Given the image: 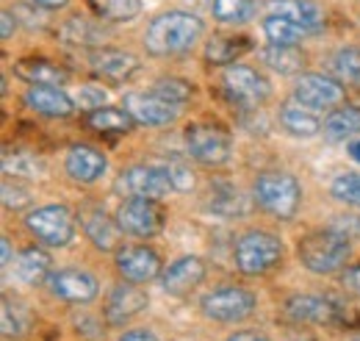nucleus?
<instances>
[{
    "label": "nucleus",
    "instance_id": "obj_1",
    "mask_svg": "<svg viewBox=\"0 0 360 341\" xmlns=\"http://www.w3.org/2000/svg\"><path fill=\"white\" fill-rule=\"evenodd\" d=\"M205 31V23L191 11H164L153 17V23L144 31V47L150 56L167 58L180 56L200 42Z\"/></svg>",
    "mask_w": 360,
    "mask_h": 341
},
{
    "label": "nucleus",
    "instance_id": "obj_2",
    "mask_svg": "<svg viewBox=\"0 0 360 341\" xmlns=\"http://www.w3.org/2000/svg\"><path fill=\"white\" fill-rule=\"evenodd\" d=\"M349 253H352L349 236L341 233L338 228L314 230V233L302 236L300 244H297V258L314 275H333V272H338L349 261Z\"/></svg>",
    "mask_w": 360,
    "mask_h": 341
},
{
    "label": "nucleus",
    "instance_id": "obj_3",
    "mask_svg": "<svg viewBox=\"0 0 360 341\" xmlns=\"http://www.w3.org/2000/svg\"><path fill=\"white\" fill-rule=\"evenodd\" d=\"M252 197L274 219H291L300 209V203H302V189H300V180L291 172L271 170L261 172L255 178Z\"/></svg>",
    "mask_w": 360,
    "mask_h": 341
},
{
    "label": "nucleus",
    "instance_id": "obj_4",
    "mask_svg": "<svg viewBox=\"0 0 360 341\" xmlns=\"http://www.w3.org/2000/svg\"><path fill=\"white\" fill-rule=\"evenodd\" d=\"M233 261L241 275H266L283 261V242L269 230H247L236 239Z\"/></svg>",
    "mask_w": 360,
    "mask_h": 341
},
{
    "label": "nucleus",
    "instance_id": "obj_5",
    "mask_svg": "<svg viewBox=\"0 0 360 341\" xmlns=\"http://www.w3.org/2000/svg\"><path fill=\"white\" fill-rule=\"evenodd\" d=\"M186 150L205 167H225L233 156V139L222 125L194 123L186 128Z\"/></svg>",
    "mask_w": 360,
    "mask_h": 341
},
{
    "label": "nucleus",
    "instance_id": "obj_6",
    "mask_svg": "<svg viewBox=\"0 0 360 341\" xmlns=\"http://www.w3.org/2000/svg\"><path fill=\"white\" fill-rule=\"evenodd\" d=\"M255 305H258V297L244 286H219L200 299L202 316L214 322H225V325L244 322L247 316L255 314Z\"/></svg>",
    "mask_w": 360,
    "mask_h": 341
},
{
    "label": "nucleus",
    "instance_id": "obj_7",
    "mask_svg": "<svg viewBox=\"0 0 360 341\" xmlns=\"http://www.w3.org/2000/svg\"><path fill=\"white\" fill-rule=\"evenodd\" d=\"M25 228L47 247H67L75 236V213L61 203L39 206L25 216Z\"/></svg>",
    "mask_w": 360,
    "mask_h": 341
},
{
    "label": "nucleus",
    "instance_id": "obj_8",
    "mask_svg": "<svg viewBox=\"0 0 360 341\" xmlns=\"http://www.w3.org/2000/svg\"><path fill=\"white\" fill-rule=\"evenodd\" d=\"M117 189L128 197H147V200H161L169 192H175L172 178L167 164H136L120 175Z\"/></svg>",
    "mask_w": 360,
    "mask_h": 341
},
{
    "label": "nucleus",
    "instance_id": "obj_9",
    "mask_svg": "<svg viewBox=\"0 0 360 341\" xmlns=\"http://www.w3.org/2000/svg\"><path fill=\"white\" fill-rule=\"evenodd\" d=\"M117 222L122 228V233L136 236V239H153L164 230V211L158 206V200H147V197H128L120 209H117Z\"/></svg>",
    "mask_w": 360,
    "mask_h": 341
},
{
    "label": "nucleus",
    "instance_id": "obj_10",
    "mask_svg": "<svg viewBox=\"0 0 360 341\" xmlns=\"http://www.w3.org/2000/svg\"><path fill=\"white\" fill-rule=\"evenodd\" d=\"M45 286L56 299H64V302H72V305H86L100 294L97 278L86 269H75V266L50 272Z\"/></svg>",
    "mask_w": 360,
    "mask_h": 341
},
{
    "label": "nucleus",
    "instance_id": "obj_11",
    "mask_svg": "<svg viewBox=\"0 0 360 341\" xmlns=\"http://www.w3.org/2000/svg\"><path fill=\"white\" fill-rule=\"evenodd\" d=\"M125 111L134 117L136 125L164 128V125L178 120L180 106L150 89V92H131V94H125Z\"/></svg>",
    "mask_w": 360,
    "mask_h": 341
},
{
    "label": "nucleus",
    "instance_id": "obj_12",
    "mask_svg": "<svg viewBox=\"0 0 360 341\" xmlns=\"http://www.w3.org/2000/svg\"><path fill=\"white\" fill-rule=\"evenodd\" d=\"M222 84H225L227 94L236 103H244V106H258V103L269 100L271 94V84L264 78V73H258L255 67H247V64L225 67Z\"/></svg>",
    "mask_w": 360,
    "mask_h": 341
},
{
    "label": "nucleus",
    "instance_id": "obj_13",
    "mask_svg": "<svg viewBox=\"0 0 360 341\" xmlns=\"http://www.w3.org/2000/svg\"><path fill=\"white\" fill-rule=\"evenodd\" d=\"M114 266L128 283H147L161 275V258L147 244H125L114 253Z\"/></svg>",
    "mask_w": 360,
    "mask_h": 341
},
{
    "label": "nucleus",
    "instance_id": "obj_14",
    "mask_svg": "<svg viewBox=\"0 0 360 341\" xmlns=\"http://www.w3.org/2000/svg\"><path fill=\"white\" fill-rule=\"evenodd\" d=\"M150 305V294L144 289H139V283H120L108 292L105 305H103V316L108 325H125L131 322L134 316H139L144 308Z\"/></svg>",
    "mask_w": 360,
    "mask_h": 341
},
{
    "label": "nucleus",
    "instance_id": "obj_15",
    "mask_svg": "<svg viewBox=\"0 0 360 341\" xmlns=\"http://www.w3.org/2000/svg\"><path fill=\"white\" fill-rule=\"evenodd\" d=\"M294 100L314 108V111H324V108H333L344 100V84L330 78V75H302L297 86H294Z\"/></svg>",
    "mask_w": 360,
    "mask_h": 341
},
{
    "label": "nucleus",
    "instance_id": "obj_16",
    "mask_svg": "<svg viewBox=\"0 0 360 341\" xmlns=\"http://www.w3.org/2000/svg\"><path fill=\"white\" fill-rule=\"evenodd\" d=\"M205 261L197 256H180L169 266L161 269L158 283L167 294H186L191 289H197L205 280Z\"/></svg>",
    "mask_w": 360,
    "mask_h": 341
},
{
    "label": "nucleus",
    "instance_id": "obj_17",
    "mask_svg": "<svg viewBox=\"0 0 360 341\" xmlns=\"http://www.w3.org/2000/svg\"><path fill=\"white\" fill-rule=\"evenodd\" d=\"M25 106L50 120H67L75 111V100L58 86H28L22 94Z\"/></svg>",
    "mask_w": 360,
    "mask_h": 341
},
{
    "label": "nucleus",
    "instance_id": "obj_18",
    "mask_svg": "<svg viewBox=\"0 0 360 341\" xmlns=\"http://www.w3.org/2000/svg\"><path fill=\"white\" fill-rule=\"evenodd\" d=\"M64 170L67 175L75 180V183H97L105 170H108V161H105V156L97 150V147H91V144H72L70 150H67V159H64Z\"/></svg>",
    "mask_w": 360,
    "mask_h": 341
},
{
    "label": "nucleus",
    "instance_id": "obj_19",
    "mask_svg": "<svg viewBox=\"0 0 360 341\" xmlns=\"http://www.w3.org/2000/svg\"><path fill=\"white\" fill-rule=\"evenodd\" d=\"M89 64L100 78L114 81V84L131 81L136 73H139V67H141V61L136 58L134 53H128V50H111V47L94 50L89 56Z\"/></svg>",
    "mask_w": 360,
    "mask_h": 341
},
{
    "label": "nucleus",
    "instance_id": "obj_20",
    "mask_svg": "<svg viewBox=\"0 0 360 341\" xmlns=\"http://www.w3.org/2000/svg\"><path fill=\"white\" fill-rule=\"evenodd\" d=\"M78 219H81V228H84L86 239H89L97 250H103V253H111V250L117 253L120 250L117 244H120L122 228H120L117 216L111 219L103 209H84Z\"/></svg>",
    "mask_w": 360,
    "mask_h": 341
},
{
    "label": "nucleus",
    "instance_id": "obj_21",
    "mask_svg": "<svg viewBox=\"0 0 360 341\" xmlns=\"http://www.w3.org/2000/svg\"><path fill=\"white\" fill-rule=\"evenodd\" d=\"M285 314L294 322L324 325V322L335 319V305H333V299L321 297V294H294L285 299Z\"/></svg>",
    "mask_w": 360,
    "mask_h": 341
},
{
    "label": "nucleus",
    "instance_id": "obj_22",
    "mask_svg": "<svg viewBox=\"0 0 360 341\" xmlns=\"http://www.w3.org/2000/svg\"><path fill=\"white\" fill-rule=\"evenodd\" d=\"M14 73L31 86H64L70 81V73L47 58H22L14 64Z\"/></svg>",
    "mask_w": 360,
    "mask_h": 341
},
{
    "label": "nucleus",
    "instance_id": "obj_23",
    "mask_svg": "<svg viewBox=\"0 0 360 341\" xmlns=\"http://www.w3.org/2000/svg\"><path fill=\"white\" fill-rule=\"evenodd\" d=\"M271 14L288 17L291 23H297L300 28H305L308 34H316L321 28V8L314 0H271Z\"/></svg>",
    "mask_w": 360,
    "mask_h": 341
},
{
    "label": "nucleus",
    "instance_id": "obj_24",
    "mask_svg": "<svg viewBox=\"0 0 360 341\" xmlns=\"http://www.w3.org/2000/svg\"><path fill=\"white\" fill-rule=\"evenodd\" d=\"M280 125L285 128V133H291L297 139H311L321 130V120L314 114V108L294 100V103L280 108Z\"/></svg>",
    "mask_w": 360,
    "mask_h": 341
},
{
    "label": "nucleus",
    "instance_id": "obj_25",
    "mask_svg": "<svg viewBox=\"0 0 360 341\" xmlns=\"http://www.w3.org/2000/svg\"><path fill=\"white\" fill-rule=\"evenodd\" d=\"M50 266H53V258L47 256L42 247H25L20 256L14 258V264H11L17 280L31 283V286L39 283V280H47Z\"/></svg>",
    "mask_w": 360,
    "mask_h": 341
},
{
    "label": "nucleus",
    "instance_id": "obj_26",
    "mask_svg": "<svg viewBox=\"0 0 360 341\" xmlns=\"http://www.w3.org/2000/svg\"><path fill=\"white\" fill-rule=\"evenodd\" d=\"M321 130H324V139L333 144L352 139L355 133H360V108L358 106H341L338 111H333L324 120Z\"/></svg>",
    "mask_w": 360,
    "mask_h": 341
},
{
    "label": "nucleus",
    "instance_id": "obj_27",
    "mask_svg": "<svg viewBox=\"0 0 360 341\" xmlns=\"http://www.w3.org/2000/svg\"><path fill=\"white\" fill-rule=\"evenodd\" d=\"M261 61L280 75H294L305 67V56L297 44H269L261 50Z\"/></svg>",
    "mask_w": 360,
    "mask_h": 341
},
{
    "label": "nucleus",
    "instance_id": "obj_28",
    "mask_svg": "<svg viewBox=\"0 0 360 341\" xmlns=\"http://www.w3.org/2000/svg\"><path fill=\"white\" fill-rule=\"evenodd\" d=\"M247 50H250L247 37H225V34H219V37L208 39V44H205V61L217 64V67H230Z\"/></svg>",
    "mask_w": 360,
    "mask_h": 341
},
{
    "label": "nucleus",
    "instance_id": "obj_29",
    "mask_svg": "<svg viewBox=\"0 0 360 341\" xmlns=\"http://www.w3.org/2000/svg\"><path fill=\"white\" fill-rule=\"evenodd\" d=\"M86 125H89L91 130H97V133H131L136 123L125 108H117V106H100V108L89 111Z\"/></svg>",
    "mask_w": 360,
    "mask_h": 341
},
{
    "label": "nucleus",
    "instance_id": "obj_30",
    "mask_svg": "<svg viewBox=\"0 0 360 341\" xmlns=\"http://www.w3.org/2000/svg\"><path fill=\"white\" fill-rule=\"evenodd\" d=\"M58 37L72 47H89V44H100L103 31H100V25H94L86 17H70L64 23V28L58 31Z\"/></svg>",
    "mask_w": 360,
    "mask_h": 341
},
{
    "label": "nucleus",
    "instance_id": "obj_31",
    "mask_svg": "<svg viewBox=\"0 0 360 341\" xmlns=\"http://www.w3.org/2000/svg\"><path fill=\"white\" fill-rule=\"evenodd\" d=\"M89 6L105 23H131L141 11V0H89Z\"/></svg>",
    "mask_w": 360,
    "mask_h": 341
},
{
    "label": "nucleus",
    "instance_id": "obj_32",
    "mask_svg": "<svg viewBox=\"0 0 360 341\" xmlns=\"http://www.w3.org/2000/svg\"><path fill=\"white\" fill-rule=\"evenodd\" d=\"M264 34L271 44H297L308 37L305 28H300L297 23H291L288 17H280V14H269L264 20Z\"/></svg>",
    "mask_w": 360,
    "mask_h": 341
},
{
    "label": "nucleus",
    "instance_id": "obj_33",
    "mask_svg": "<svg viewBox=\"0 0 360 341\" xmlns=\"http://www.w3.org/2000/svg\"><path fill=\"white\" fill-rule=\"evenodd\" d=\"M0 328H3V336L6 339H20L28 333L31 328V314L22 302H11L6 297L3 299V314H0Z\"/></svg>",
    "mask_w": 360,
    "mask_h": 341
},
{
    "label": "nucleus",
    "instance_id": "obj_34",
    "mask_svg": "<svg viewBox=\"0 0 360 341\" xmlns=\"http://www.w3.org/2000/svg\"><path fill=\"white\" fill-rule=\"evenodd\" d=\"M255 8H258L255 0H214V6H211L214 20L217 23H225V25H241V23H247L255 14Z\"/></svg>",
    "mask_w": 360,
    "mask_h": 341
},
{
    "label": "nucleus",
    "instance_id": "obj_35",
    "mask_svg": "<svg viewBox=\"0 0 360 341\" xmlns=\"http://www.w3.org/2000/svg\"><path fill=\"white\" fill-rule=\"evenodd\" d=\"M3 172H6V178H42L45 175V164L37 159V156H31V153H6L3 156Z\"/></svg>",
    "mask_w": 360,
    "mask_h": 341
},
{
    "label": "nucleus",
    "instance_id": "obj_36",
    "mask_svg": "<svg viewBox=\"0 0 360 341\" xmlns=\"http://www.w3.org/2000/svg\"><path fill=\"white\" fill-rule=\"evenodd\" d=\"M330 194L344 203V206H352L360 209V172H341L333 178L330 183Z\"/></svg>",
    "mask_w": 360,
    "mask_h": 341
},
{
    "label": "nucleus",
    "instance_id": "obj_37",
    "mask_svg": "<svg viewBox=\"0 0 360 341\" xmlns=\"http://www.w3.org/2000/svg\"><path fill=\"white\" fill-rule=\"evenodd\" d=\"M333 73L344 84H360V50L358 47H341L333 56Z\"/></svg>",
    "mask_w": 360,
    "mask_h": 341
},
{
    "label": "nucleus",
    "instance_id": "obj_38",
    "mask_svg": "<svg viewBox=\"0 0 360 341\" xmlns=\"http://www.w3.org/2000/svg\"><path fill=\"white\" fill-rule=\"evenodd\" d=\"M211 211L222 213V216H236V213L247 211V203L236 189H219L211 197Z\"/></svg>",
    "mask_w": 360,
    "mask_h": 341
},
{
    "label": "nucleus",
    "instance_id": "obj_39",
    "mask_svg": "<svg viewBox=\"0 0 360 341\" xmlns=\"http://www.w3.org/2000/svg\"><path fill=\"white\" fill-rule=\"evenodd\" d=\"M153 92H158L161 97H167V100L183 106V103L191 97L194 86L188 84V81H183V78H158V81L153 84Z\"/></svg>",
    "mask_w": 360,
    "mask_h": 341
},
{
    "label": "nucleus",
    "instance_id": "obj_40",
    "mask_svg": "<svg viewBox=\"0 0 360 341\" xmlns=\"http://www.w3.org/2000/svg\"><path fill=\"white\" fill-rule=\"evenodd\" d=\"M105 100H108V94H105V89H103V86L86 84V86H81V89H78L75 106H78L81 111H94V108L105 106Z\"/></svg>",
    "mask_w": 360,
    "mask_h": 341
},
{
    "label": "nucleus",
    "instance_id": "obj_41",
    "mask_svg": "<svg viewBox=\"0 0 360 341\" xmlns=\"http://www.w3.org/2000/svg\"><path fill=\"white\" fill-rule=\"evenodd\" d=\"M31 203V194L25 192V189H20V186H11L8 180L3 183V206L6 209H14V211H20V209H25Z\"/></svg>",
    "mask_w": 360,
    "mask_h": 341
},
{
    "label": "nucleus",
    "instance_id": "obj_42",
    "mask_svg": "<svg viewBox=\"0 0 360 341\" xmlns=\"http://www.w3.org/2000/svg\"><path fill=\"white\" fill-rule=\"evenodd\" d=\"M167 170H169L175 192H188L194 186V172L188 170V167H183V164H167Z\"/></svg>",
    "mask_w": 360,
    "mask_h": 341
},
{
    "label": "nucleus",
    "instance_id": "obj_43",
    "mask_svg": "<svg viewBox=\"0 0 360 341\" xmlns=\"http://www.w3.org/2000/svg\"><path fill=\"white\" fill-rule=\"evenodd\" d=\"M341 283H344V289H347L349 294L360 297V264H355V266H347V272H344Z\"/></svg>",
    "mask_w": 360,
    "mask_h": 341
},
{
    "label": "nucleus",
    "instance_id": "obj_44",
    "mask_svg": "<svg viewBox=\"0 0 360 341\" xmlns=\"http://www.w3.org/2000/svg\"><path fill=\"white\" fill-rule=\"evenodd\" d=\"M117 341H161L153 330H144V328H139V330H128V333H122Z\"/></svg>",
    "mask_w": 360,
    "mask_h": 341
},
{
    "label": "nucleus",
    "instance_id": "obj_45",
    "mask_svg": "<svg viewBox=\"0 0 360 341\" xmlns=\"http://www.w3.org/2000/svg\"><path fill=\"white\" fill-rule=\"evenodd\" d=\"M225 341H271V339L266 333H261V330H238V333L227 336Z\"/></svg>",
    "mask_w": 360,
    "mask_h": 341
},
{
    "label": "nucleus",
    "instance_id": "obj_46",
    "mask_svg": "<svg viewBox=\"0 0 360 341\" xmlns=\"http://www.w3.org/2000/svg\"><path fill=\"white\" fill-rule=\"evenodd\" d=\"M0 20H3V25H0V37H3V39H11V34H14V23H17V17H14L11 11H3V14H0Z\"/></svg>",
    "mask_w": 360,
    "mask_h": 341
},
{
    "label": "nucleus",
    "instance_id": "obj_47",
    "mask_svg": "<svg viewBox=\"0 0 360 341\" xmlns=\"http://www.w3.org/2000/svg\"><path fill=\"white\" fill-rule=\"evenodd\" d=\"M75 325H78V328H89L91 339H100V325H97V322H89V316H86V314L75 316Z\"/></svg>",
    "mask_w": 360,
    "mask_h": 341
},
{
    "label": "nucleus",
    "instance_id": "obj_48",
    "mask_svg": "<svg viewBox=\"0 0 360 341\" xmlns=\"http://www.w3.org/2000/svg\"><path fill=\"white\" fill-rule=\"evenodd\" d=\"M34 6H39V8H47V11H53V8H64L70 0H31Z\"/></svg>",
    "mask_w": 360,
    "mask_h": 341
},
{
    "label": "nucleus",
    "instance_id": "obj_49",
    "mask_svg": "<svg viewBox=\"0 0 360 341\" xmlns=\"http://www.w3.org/2000/svg\"><path fill=\"white\" fill-rule=\"evenodd\" d=\"M0 250H3V266H11L14 264V258H11V242L3 236V242H0Z\"/></svg>",
    "mask_w": 360,
    "mask_h": 341
},
{
    "label": "nucleus",
    "instance_id": "obj_50",
    "mask_svg": "<svg viewBox=\"0 0 360 341\" xmlns=\"http://www.w3.org/2000/svg\"><path fill=\"white\" fill-rule=\"evenodd\" d=\"M349 156H352V161H358V164H360V139H358V142H352V147H349Z\"/></svg>",
    "mask_w": 360,
    "mask_h": 341
}]
</instances>
